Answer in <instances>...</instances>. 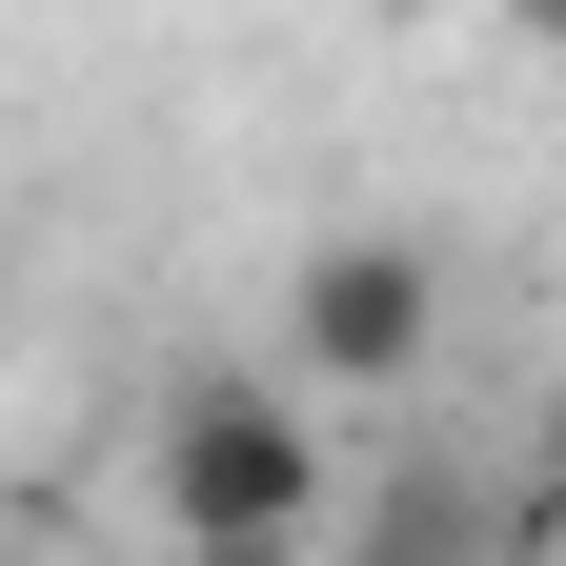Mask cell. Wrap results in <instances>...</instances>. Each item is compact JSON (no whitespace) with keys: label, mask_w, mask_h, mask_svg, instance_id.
Returning <instances> with one entry per match:
<instances>
[{"label":"cell","mask_w":566,"mask_h":566,"mask_svg":"<svg viewBox=\"0 0 566 566\" xmlns=\"http://www.w3.org/2000/svg\"><path fill=\"white\" fill-rule=\"evenodd\" d=\"M142 506H163V546H324V405L304 385H243V365L163 385Z\"/></svg>","instance_id":"1"},{"label":"cell","mask_w":566,"mask_h":566,"mask_svg":"<svg viewBox=\"0 0 566 566\" xmlns=\"http://www.w3.org/2000/svg\"><path fill=\"white\" fill-rule=\"evenodd\" d=\"M283 365H304V405H424V365H446V243L324 223L283 263Z\"/></svg>","instance_id":"2"},{"label":"cell","mask_w":566,"mask_h":566,"mask_svg":"<svg viewBox=\"0 0 566 566\" xmlns=\"http://www.w3.org/2000/svg\"><path fill=\"white\" fill-rule=\"evenodd\" d=\"M304 566H485V506H465V465H405V485H365L344 546H304Z\"/></svg>","instance_id":"3"}]
</instances>
